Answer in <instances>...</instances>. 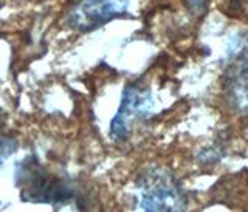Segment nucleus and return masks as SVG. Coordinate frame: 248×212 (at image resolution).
I'll return each mask as SVG.
<instances>
[{"label": "nucleus", "instance_id": "f257e3e1", "mask_svg": "<svg viewBox=\"0 0 248 212\" xmlns=\"http://www.w3.org/2000/svg\"><path fill=\"white\" fill-rule=\"evenodd\" d=\"M20 197L27 201L58 205L73 198V187L46 172L36 158H25L16 172Z\"/></svg>", "mask_w": 248, "mask_h": 212}, {"label": "nucleus", "instance_id": "f03ea898", "mask_svg": "<svg viewBox=\"0 0 248 212\" xmlns=\"http://www.w3.org/2000/svg\"><path fill=\"white\" fill-rule=\"evenodd\" d=\"M140 208L143 211H185L186 198L180 184L166 170L149 169L138 180Z\"/></svg>", "mask_w": 248, "mask_h": 212}, {"label": "nucleus", "instance_id": "423d86ee", "mask_svg": "<svg viewBox=\"0 0 248 212\" xmlns=\"http://www.w3.org/2000/svg\"><path fill=\"white\" fill-rule=\"evenodd\" d=\"M16 147H17V144L13 139L0 136V163H3L6 156H10L16 151Z\"/></svg>", "mask_w": 248, "mask_h": 212}, {"label": "nucleus", "instance_id": "7ed1b4c3", "mask_svg": "<svg viewBox=\"0 0 248 212\" xmlns=\"http://www.w3.org/2000/svg\"><path fill=\"white\" fill-rule=\"evenodd\" d=\"M129 0H78L68 11V25L87 33L126 13Z\"/></svg>", "mask_w": 248, "mask_h": 212}, {"label": "nucleus", "instance_id": "20e7f679", "mask_svg": "<svg viewBox=\"0 0 248 212\" xmlns=\"http://www.w3.org/2000/svg\"><path fill=\"white\" fill-rule=\"evenodd\" d=\"M225 95L237 110L248 112V41H237L230 50L223 75Z\"/></svg>", "mask_w": 248, "mask_h": 212}, {"label": "nucleus", "instance_id": "39448f33", "mask_svg": "<svg viewBox=\"0 0 248 212\" xmlns=\"http://www.w3.org/2000/svg\"><path fill=\"white\" fill-rule=\"evenodd\" d=\"M152 106L154 104L149 90L138 87L135 84H130L124 91L118 113L112 121L110 135L115 139H124L129 135L134 121L146 118L151 113Z\"/></svg>", "mask_w": 248, "mask_h": 212}]
</instances>
